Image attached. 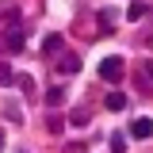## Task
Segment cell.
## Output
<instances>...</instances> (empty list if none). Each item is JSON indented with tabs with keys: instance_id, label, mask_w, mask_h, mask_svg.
Returning <instances> with one entry per match:
<instances>
[{
	"instance_id": "1",
	"label": "cell",
	"mask_w": 153,
	"mask_h": 153,
	"mask_svg": "<svg viewBox=\"0 0 153 153\" xmlns=\"http://www.w3.org/2000/svg\"><path fill=\"white\" fill-rule=\"evenodd\" d=\"M100 76L103 80H119L123 76V57H103L100 61Z\"/></svg>"
},
{
	"instance_id": "2",
	"label": "cell",
	"mask_w": 153,
	"mask_h": 153,
	"mask_svg": "<svg viewBox=\"0 0 153 153\" xmlns=\"http://www.w3.org/2000/svg\"><path fill=\"white\" fill-rule=\"evenodd\" d=\"M130 134H134V138H149V134H153V123H149V119H134V123H130Z\"/></svg>"
},
{
	"instance_id": "3",
	"label": "cell",
	"mask_w": 153,
	"mask_h": 153,
	"mask_svg": "<svg viewBox=\"0 0 153 153\" xmlns=\"http://www.w3.org/2000/svg\"><path fill=\"white\" fill-rule=\"evenodd\" d=\"M103 107H107V111H123V107H126V96H123V92H111L107 100H103Z\"/></svg>"
},
{
	"instance_id": "4",
	"label": "cell",
	"mask_w": 153,
	"mask_h": 153,
	"mask_svg": "<svg viewBox=\"0 0 153 153\" xmlns=\"http://www.w3.org/2000/svg\"><path fill=\"white\" fill-rule=\"evenodd\" d=\"M76 69H80V57L76 54H69L65 61H61V73H76Z\"/></svg>"
},
{
	"instance_id": "5",
	"label": "cell",
	"mask_w": 153,
	"mask_h": 153,
	"mask_svg": "<svg viewBox=\"0 0 153 153\" xmlns=\"http://www.w3.org/2000/svg\"><path fill=\"white\" fill-rule=\"evenodd\" d=\"M42 50H46V54H57V50H61V38H57V35H50L46 42H42Z\"/></svg>"
},
{
	"instance_id": "6",
	"label": "cell",
	"mask_w": 153,
	"mask_h": 153,
	"mask_svg": "<svg viewBox=\"0 0 153 153\" xmlns=\"http://www.w3.org/2000/svg\"><path fill=\"white\" fill-rule=\"evenodd\" d=\"M16 80H19V76L12 73V69H8V65H0V84H16Z\"/></svg>"
},
{
	"instance_id": "7",
	"label": "cell",
	"mask_w": 153,
	"mask_h": 153,
	"mask_svg": "<svg viewBox=\"0 0 153 153\" xmlns=\"http://www.w3.org/2000/svg\"><path fill=\"white\" fill-rule=\"evenodd\" d=\"M146 12H149V8H146V4L138 0V4H130V12H126V16H130V19H142V16H146Z\"/></svg>"
},
{
	"instance_id": "8",
	"label": "cell",
	"mask_w": 153,
	"mask_h": 153,
	"mask_svg": "<svg viewBox=\"0 0 153 153\" xmlns=\"http://www.w3.org/2000/svg\"><path fill=\"white\" fill-rule=\"evenodd\" d=\"M8 50H12V54H16V50H23V35H19V31H12V38H8Z\"/></svg>"
},
{
	"instance_id": "9",
	"label": "cell",
	"mask_w": 153,
	"mask_h": 153,
	"mask_svg": "<svg viewBox=\"0 0 153 153\" xmlns=\"http://www.w3.org/2000/svg\"><path fill=\"white\" fill-rule=\"evenodd\" d=\"M111 153H126V138H123V134L111 138Z\"/></svg>"
},
{
	"instance_id": "10",
	"label": "cell",
	"mask_w": 153,
	"mask_h": 153,
	"mask_svg": "<svg viewBox=\"0 0 153 153\" xmlns=\"http://www.w3.org/2000/svg\"><path fill=\"white\" fill-rule=\"evenodd\" d=\"M69 119H73L76 126H84V123H88V119H92V115H88V111H73V115H69Z\"/></svg>"
},
{
	"instance_id": "11",
	"label": "cell",
	"mask_w": 153,
	"mask_h": 153,
	"mask_svg": "<svg viewBox=\"0 0 153 153\" xmlns=\"http://www.w3.org/2000/svg\"><path fill=\"white\" fill-rule=\"evenodd\" d=\"M61 96H65L61 88H50V92H46V100H50V103H61Z\"/></svg>"
},
{
	"instance_id": "12",
	"label": "cell",
	"mask_w": 153,
	"mask_h": 153,
	"mask_svg": "<svg viewBox=\"0 0 153 153\" xmlns=\"http://www.w3.org/2000/svg\"><path fill=\"white\" fill-rule=\"evenodd\" d=\"M142 73H146V80H153V61H146V65H142Z\"/></svg>"
},
{
	"instance_id": "13",
	"label": "cell",
	"mask_w": 153,
	"mask_h": 153,
	"mask_svg": "<svg viewBox=\"0 0 153 153\" xmlns=\"http://www.w3.org/2000/svg\"><path fill=\"white\" fill-rule=\"evenodd\" d=\"M0 149H4V134H0Z\"/></svg>"
}]
</instances>
